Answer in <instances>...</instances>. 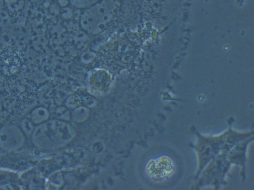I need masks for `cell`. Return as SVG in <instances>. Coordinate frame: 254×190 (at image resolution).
Returning <instances> with one entry per match:
<instances>
[{
  "instance_id": "6da1fadb",
  "label": "cell",
  "mask_w": 254,
  "mask_h": 190,
  "mask_svg": "<svg viewBox=\"0 0 254 190\" xmlns=\"http://www.w3.org/2000/svg\"><path fill=\"white\" fill-rule=\"evenodd\" d=\"M23 56L13 47L4 48L0 52V71L6 75H13L24 67Z\"/></svg>"
},
{
  "instance_id": "7a4b0ae2",
  "label": "cell",
  "mask_w": 254,
  "mask_h": 190,
  "mask_svg": "<svg viewBox=\"0 0 254 190\" xmlns=\"http://www.w3.org/2000/svg\"><path fill=\"white\" fill-rule=\"evenodd\" d=\"M149 175L155 180L162 181L169 177L174 172V164L168 156H162L149 162Z\"/></svg>"
},
{
  "instance_id": "3957f363",
  "label": "cell",
  "mask_w": 254,
  "mask_h": 190,
  "mask_svg": "<svg viewBox=\"0 0 254 190\" xmlns=\"http://www.w3.org/2000/svg\"><path fill=\"white\" fill-rule=\"evenodd\" d=\"M74 2H75L77 4H88L90 2L94 1L95 0H72Z\"/></svg>"
}]
</instances>
